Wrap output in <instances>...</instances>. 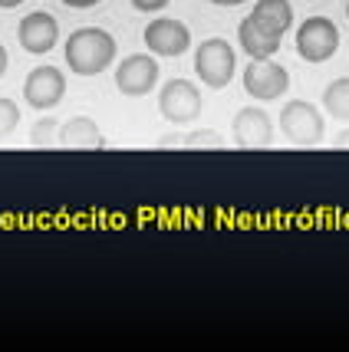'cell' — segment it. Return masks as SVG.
I'll return each mask as SVG.
<instances>
[{
	"instance_id": "8fae6325",
	"label": "cell",
	"mask_w": 349,
	"mask_h": 352,
	"mask_svg": "<svg viewBox=\"0 0 349 352\" xmlns=\"http://www.w3.org/2000/svg\"><path fill=\"white\" fill-rule=\"evenodd\" d=\"M17 36H20V46L27 50V53H36V56H43L50 53L56 40H60V23H56V16L53 14H27L20 20V27H17Z\"/></svg>"
},
{
	"instance_id": "6da1fadb",
	"label": "cell",
	"mask_w": 349,
	"mask_h": 352,
	"mask_svg": "<svg viewBox=\"0 0 349 352\" xmlns=\"http://www.w3.org/2000/svg\"><path fill=\"white\" fill-rule=\"evenodd\" d=\"M116 60V40L99 27H83L66 40V63L79 76H96Z\"/></svg>"
},
{
	"instance_id": "d4e9b609",
	"label": "cell",
	"mask_w": 349,
	"mask_h": 352,
	"mask_svg": "<svg viewBox=\"0 0 349 352\" xmlns=\"http://www.w3.org/2000/svg\"><path fill=\"white\" fill-rule=\"evenodd\" d=\"M346 16H349V3H346Z\"/></svg>"
},
{
	"instance_id": "7a4b0ae2",
	"label": "cell",
	"mask_w": 349,
	"mask_h": 352,
	"mask_svg": "<svg viewBox=\"0 0 349 352\" xmlns=\"http://www.w3.org/2000/svg\"><path fill=\"white\" fill-rule=\"evenodd\" d=\"M234 69H237V56L231 50L228 40H204L195 53V73L204 86L211 89H224L231 79H234Z\"/></svg>"
},
{
	"instance_id": "d6986e66",
	"label": "cell",
	"mask_w": 349,
	"mask_h": 352,
	"mask_svg": "<svg viewBox=\"0 0 349 352\" xmlns=\"http://www.w3.org/2000/svg\"><path fill=\"white\" fill-rule=\"evenodd\" d=\"M168 0H132V7L136 10H145V14H155V10H162Z\"/></svg>"
},
{
	"instance_id": "44dd1931",
	"label": "cell",
	"mask_w": 349,
	"mask_h": 352,
	"mask_svg": "<svg viewBox=\"0 0 349 352\" xmlns=\"http://www.w3.org/2000/svg\"><path fill=\"white\" fill-rule=\"evenodd\" d=\"M333 145H336V148H349V132H343V135L336 138Z\"/></svg>"
},
{
	"instance_id": "3957f363",
	"label": "cell",
	"mask_w": 349,
	"mask_h": 352,
	"mask_svg": "<svg viewBox=\"0 0 349 352\" xmlns=\"http://www.w3.org/2000/svg\"><path fill=\"white\" fill-rule=\"evenodd\" d=\"M280 132H284L293 145L313 148V145H319V138L326 135V122H323V116H319L317 106H310L306 99H293V102H287L284 112H280Z\"/></svg>"
},
{
	"instance_id": "7402d4cb",
	"label": "cell",
	"mask_w": 349,
	"mask_h": 352,
	"mask_svg": "<svg viewBox=\"0 0 349 352\" xmlns=\"http://www.w3.org/2000/svg\"><path fill=\"white\" fill-rule=\"evenodd\" d=\"M3 73H7V50L0 46V76H3Z\"/></svg>"
},
{
	"instance_id": "30bf717a",
	"label": "cell",
	"mask_w": 349,
	"mask_h": 352,
	"mask_svg": "<svg viewBox=\"0 0 349 352\" xmlns=\"http://www.w3.org/2000/svg\"><path fill=\"white\" fill-rule=\"evenodd\" d=\"M66 92V76L56 66H36L23 82V99L33 109H53Z\"/></svg>"
},
{
	"instance_id": "277c9868",
	"label": "cell",
	"mask_w": 349,
	"mask_h": 352,
	"mask_svg": "<svg viewBox=\"0 0 349 352\" xmlns=\"http://www.w3.org/2000/svg\"><path fill=\"white\" fill-rule=\"evenodd\" d=\"M339 50V30L326 16H306L297 30V53L306 63H326Z\"/></svg>"
},
{
	"instance_id": "5b68a950",
	"label": "cell",
	"mask_w": 349,
	"mask_h": 352,
	"mask_svg": "<svg viewBox=\"0 0 349 352\" xmlns=\"http://www.w3.org/2000/svg\"><path fill=\"white\" fill-rule=\"evenodd\" d=\"M244 89H247V96H254L260 102H271V99H280L290 89V76L280 63L251 60V66L244 69Z\"/></svg>"
},
{
	"instance_id": "ffe728a7",
	"label": "cell",
	"mask_w": 349,
	"mask_h": 352,
	"mask_svg": "<svg viewBox=\"0 0 349 352\" xmlns=\"http://www.w3.org/2000/svg\"><path fill=\"white\" fill-rule=\"evenodd\" d=\"M66 7H76V10H83V7H92V3H99V0H63Z\"/></svg>"
},
{
	"instance_id": "4fadbf2b",
	"label": "cell",
	"mask_w": 349,
	"mask_h": 352,
	"mask_svg": "<svg viewBox=\"0 0 349 352\" xmlns=\"http://www.w3.org/2000/svg\"><path fill=\"white\" fill-rule=\"evenodd\" d=\"M60 145L63 148H106V138L99 132V125L86 119V116H76L70 122L60 125Z\"/></svg>"
},
{
	"instance_id": "9c48e42d",
	"label": "cell",
	"mask_w": 349,
	"mask_h": 352,
	"mask_svg": "<svg viewBox=\"0 0 349 352\" xmlns=\"http://www.w3.org/2000/svg\"><path fill=\"white\" fill-rule=\"evenodd\" d=\"M231 135L241 148H271L273 145V122L264 109H241L231 122Z\"/></svg>"
},
{
	"instance_id": "5bb4252c",
	"label": "cell",
	"mask_w": 349,
	"mask_h": 352,
	"mask_svg": "<svg viewBox=\"0 0 349 352\" xmlns=\"http://www.w3.org/2000/svg\"><path fill=\"white\" fill-rule=\"evenodd\" d=\"M237 40H241L244 53H247L251 60H271L273 53L280 50V40L271 36V33H264L251 16H244L241 20V27H237Z\"/></svg>"
},
{
	"instance_id": "e0dca14e",
	"label": "cell",
	"mask_w": 349,
	"mask_h": 352,
	"mask_svg": "<svg viewBox=\"0 0 349 352\" xmlns=\"http://www.w3.org/2000/svg\"><path fill=\"white\" fill-rule=\"evenodd\" d=\"M53 132H60V125H56V119H40V122L33 125V135H30V142L36 145V148H50L53 145Z\"/></svg>"
},
{
	"instance_id": "ba28073f",
	"label": "cell",
	"mask_w": 349,
	"mask_h": 352,
	"mask_svg": "<svg viewBox=\"0 0 349 352\" xmlns=\"http://www.w3.org/2000/svg\"><path fill=\"white\" fill-rule=\"evenodd\" d=\"M145 43H149V53L155 56H182L184 50L191 46V30L184 27L182 20H171V16H158L149 23L145 30Z\"/></svg>"
},
{
	"instance_id": "ac0fdd59",
	"label": "cell",
	"mask_w": 349,
	"mask_h": 352,
	"mask_svg": "<svg viewBox=\"0 0 349 352\" xmlns=\"http://www.w3.org/2000/svg\"><path fill=\"white\" fill-rule=\"evenodd\" d=\"M20 125V109L10 99H0V138H7Z\"/></svg>"
},
{
	"instance_id": "8992f818",
	"label": "cell",
	"mask_w": 349,
	"mask_h": 352,
	"mask_svg": "<svg viewBox=\"0 0 349 352\" xmlns=\"http://www.w3.org/2000/svg\"><path fill=\"white\" fill-rule=\"evenodd\" d=\"M158 109H162V116H165L168 122L184 125V122H191V119H198V112H201V92L188 79H171L158 92Z\"/></svg>"
},
{
	"instance_id": "52a82bcc",
	"label": "cell",
	"mask_w": 349,
	"mask_h": 352,
	"mask_svg": "<svg viewBox=\"0 0 349 352\" xmlns=\"http://www.w3.org/2000/svg\"><path fill=\"white\" fill-rule=\"evenodd\" d=\"M158 82V63L149 53L138 56H125L122 66L116 69V86L122 96H149Z\"/></svg>"
},
{
	"instance_id": "cb8c5ba5",
	"label": "cell",
	"mask_w": 349,
	"mask_h": 352,
	"mask_svg": "<svg viewBox=\"0 0 349 352\" xmlns=\"http://www.w3.org/2000/svg\"><path fill=\"white\" fill-rule=\"evenodd\" d=\"M208 3H221V7H234V3H244V0H208Z\"/></svg>"
},
{
	"instance_id": "7c38bea8",
	"label": "cell",
	"mask_w": 349,
	"mask_h": 352,
	"mask_svg": "<svg viewBox=\"0 0 349 352\" xmlns=\"http://www.w3.org/2000/svg\"><path fill=\"white\" fill-rule=\"evenodd\" d=\"M251 20H254L264 33L284 40V33H287L290 23H293V7H290V0H257Z\"/></svg>"
},
{
	"instance_id": "603a6c76",
	"label": "cell",
	"mask_w": 349,
	"mask_h": 352,
	"mask_svg": "<svg viewBox=\"0 0 349 352\" xmlns=\"http://www.w3.org/2000/svg\"><path fill=\"white\" fill-rule=\"evenodd\" d=\"M20 3H23V0H0V7H3V10H10V7H20Z\"/></svg>"
},
{
	"instance_id": "2e32d148",
	"label": "cell",
	"mask_w": 349,
	"mask_h": 352,
	"mask_svg": "<svg viewBox=\"0 0 349 352\" xmlns=\"http://www.w3.org/2000/svg\"><path fill=\"white\" fill-rule=\"evenodd\" d=\"M184 148H224V138L218 135L214 129H198L182 142Z\"/></svg>"
},
{
	"instance_id": "9a60e30c",
	"label": "cell",
	"mask_w": 349,
	"mask_h": 352,
	"mask_svg": "<svg viewBox=\"0 0 349 352\" xmlns=\"http://www.w3.org/2000/svg\"><path fill=\"white\" fill-rule=\"evenodd\" d=\"M323 109L333 119H346L349 122V79H336L323 92Z\"/></svg>"
}]
</instances>
